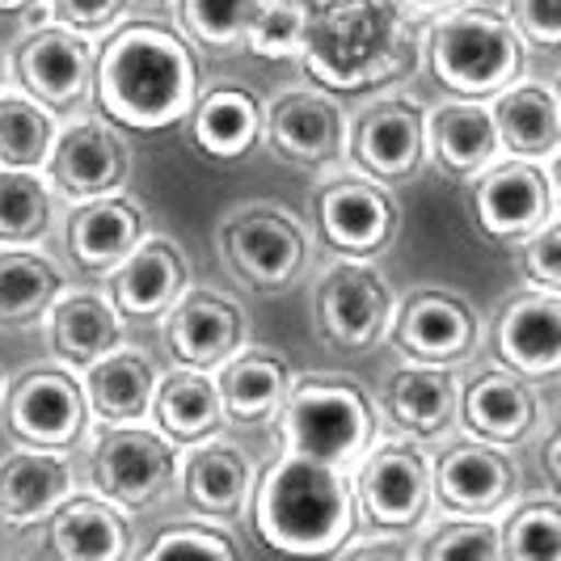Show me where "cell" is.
Returning a JSON list of instances; mask_svg holds the SVG:
<instances>
[{
	"mask_svg": "<svg viewBox=\"0 0 561 561\" xmlns=\"http://www.w3.org/2000/svg\"><path fill=\"white\" fill-rule=\"evenodd\" d=\"M359 473L351 478L355 494V524L389 528V533H419L435 506L431 490V456L410 439H389L359 456Z\"/></svg>",
	"mask_w": 561,
	"mask_h": 561,
	"instance_id": "obj_8",
	"label": "cell"
},
{
	"mask_svg": "<svg viewBox=\"0 0 561 561\" xmlns=\"http://www.w3.org/2000/svg\"><path fill=\"white\" fill-rule=\"evenodd\" d=\"M38 528L47 553L64 561H123L136 553L127 511L106 503L102 494H68Z\"/></svg>",
	"mask_w": 561,
	"mask_h": 561,
	"instance_id": "obj_25",
	"label": "cell"
},
{
	"mask_svg": "<svg viewBox=\"0 0 561 561\" xmlns=\"http://www.w3.org/2000/svg\"><path fill=\"white\" fill-rule=\"evenodd\" d=\"M198 98V59L191 38L157 18H123L93 47L98 114L127 131H169Z\"/></svg>",
	"mask_w": 561,
	"mask_h": 561,
	"instance_id": "obj_1",
	"label": "cell"
},
{
	"mask_svg": "<svg viewBox=\"0 0 561 561\" xmlns=\"http://www.w3.org/2000/svg\"><path fill=\"white\" fill-rule=\"evenodd\" d=\"M262 4L266 0H173V13L191 47L228 56V51H241V38L262 13Z\"/></svg>",
	"mask_w": 561,
	"mask_h": 561,
	"instance_id": "obj_36",
	"label": "cell"
},
{
	"mask_svg": "<svg viewBox=\"0 0 561 561\" xmlns=\"http://www.w3.org/2000/svg\"><path fill=\"white\" fill-rule=\"evenodd\" d=\"M503 148L485 98H456L426 114V161L451 182H469Z\"/></svg>",
	"mask_w": 561,
	"mask_h": 561,
	"instance_id": "obj_26",
	"label": "cell"
},
{
	"mask_svg": "<svg viewBox=\"0 0 561 561\" xmlns=\"http://www.w3.org/2000/svg\"><path fill=\"white\" fill-rule=\"evenodd\" d=\"M334 558L346 561H405L414 558V540L410 533H389V528H364V533L346 536L334 549Z\"/></svg>",
	"mask_w": 561,
	"mask_h": 561,
	"instance_id": "obj_46",
	"label": "cell"
},
{
	"mask_svg": "<svg viewBox=\"0 0 561 561\" xmlns=\"http://www.w3.org/2000/svg\"><path fill=\"white\" fill-rule=\"evenodd\" d=\"M47 342L64 364L84 367L123 342V317L102 291H59L47 305Z\"/></svg>",
	"mask_w": 561,
	"mask_h": 561,
	"instance_id": "obj_34",
	"label": "cell"
},
{
	"mask_svg": "<svg viewBox=\"0 0 561 561\" xmlns=\"http://www.w3.org/2000/svg\"><path fill=\"white\" fill-rule=\"evenodd\" d=\"M13 81L47 114H77L93 93V38L64 26H34L13 43Z\"/></svg>",
	"mask_w": 561,
	"mask_h": 561,
	"instance_id": "obj_13",
	"label": "cell"
},
{
	"mask_svg": "<svg viewBox=\"0 0 561 561\" xmlns=\"http://www.w3.org/2000/svg\"><path fill=\"white\" fill-rule=\"evenodd\" d=\"M460 385L448 364H401L385 376V414L414 439H439L456 426Z\"/></svg>",
	"mask_w": 561,
	"mask_h": 561,
	"instance_id": "obj_27",
	"label": "cell"
},
{
	"mask_svg": "<svg viewBox=\"0 0 561 561\" xmlns=\"http://www.w3.org/2000/svg\"><path fill=\"white\" fill-rule=\"evenodd\" d=\"M540 469H545V478H549V490H558V435H553V426H549V435H545Z\"/></svg>",
	"mask_w": 561,
	"mask_h": 561,
	"instance_id": "obj_48",
	"label": "cell"
},
{
	"mask_svg": "<svg viewBox=\"0 0 561 561\" xmlns=\"http://www.w3.org/2000/svg\"><path fill=\"white\" fill-rule=\"evenodd\" d=\"M271 422L279 431L283 456H305L337 469L355 465L376 439V405L367 389L334 371L291 376Z\"/></svg>",
	"mask_w": 561,
	"mask_h": 561,
	"instance_id": "obj_4",
	"label": "cell"
},
{
	"mask_svg": "<svg viewBox=\"0 0 561 561\" xmlns=\"http://www.w3.org/2000/svg\"><path fill=\"white\" fill-rule=\"evenodd\" d=\"M346 161L380 186H405L426 165V111L414 98H380L346 127Z\"/></svg>",
	"mask_w": 561,
	"mask_h": 561,
	"instance_id": "obj_12",
	"label": "cell"
},
{
	"mask_svg": "<svg viewBox=\"0 0 561 561\" xmlns=\"http://www.w3.org/2000/svg\"><path fill=\"white\" fill-rule=\"evenodd\" d=\"M144 561L157 558H216V561H241L245 549L216 524H165L161 533L140 549Z\"/></svg>",
	"mask_w": 561,
	"mask_h": 561,
	"instance_id": "obj_42",
	"label": "cell"
},
{
	"mask_svg": "<svg viewBox=\"0 0 561 561\" xmlns=\"http://www.w3.org/2000/svg\"><path fill=\"white\" fill-rule=\"evenodd\" d=\"M515 266L536 291H558L561 296V228L558 220H549L545 228H536L533 237L515 241Z\"/></svg>",
	"mask_w": 561,
	"mask_h": 561,
	"instance_id": "obj_43",
	"label": "cell"
},
{
	"mask_svg": "<svg viewBox=\"0 0 561 561\" xmlns=\"http://www.w3.org/2000/svg\"><path fill=\"white\" fill-rule=\"evenodd\" d=\"M351 114L330 89H291L271 111H262V136L271 152L300 169H325L346 161Z\"/></svg>",
	"mask_w": 561,
	"mask_h": 561,
	"instance_id": "obj_16",
	"label": "cell"
},
{
	"mask_svg": "<svg viewBox=\"0 0 561 561\" xmlns=\"http://www.w3.org/2000/svg\"><path fill=\"white\" fill-rule=\"evenodd\" d=\"M410 18H435V13H444V9H451V4H460V0H397Z\"/></svg>",
	"mask_w": 561,
	"mask_h": 561,
	"instance_id": "obj_47",
	"label": "cell"
},
{
	"mask_svg": "<svg viewBox=\"0 0 561 561\" xmlns=\"http://www.w3.org/2000/svg\"><path fill=\"white\" fill-rule=\"evenodd\" d=\"M291 385V367L275 346H241L216 367V393L232 426H266Z\"/></svg>",
	"mask_w": 561,
	"mask_h": 561,
	"instance_id": "obj_29",
	"label": "cell"
},
{
	"mask_svg": "<svg viewBox=\"0 0 561 561\" xmlns=\"http://www.w3.org/2000/svg\"><path fill=\"white\" fill-rule=\"evenodd\" d=\"M38 173L47 178V186L56 195L72 198V203L114 195L131 178V148L114 131V123L84 118V123H72L68 131H59L51 140Z\"/></svg>",
	"mask_w": 561,
	"mask_h": 561,
	"instance_id": "obj_17",
	"label": "cell"
},
{
	"mask_svg": "<svg viewBox=\"0 0 561 561\" xmlns=\"http://www.w3.org/2000/svg\"><path fill=\"white\" fill-rule=\"evenodd\" d=\"M81 389L93 422H144L157 389V367L144 351L118 342L84 364Z\"/></svg>",
	"mask_w": 561,
	"mask_h": 561,
	"instance_id": "obj_31",
	"label": "cell"
},
{
	"mask_svg": "<svg viewBox=\"0 0 561 561\" xmlns=\"http://www.w3.org/2000/svg\"><path fill=\"white\" fill-rule=\"evenodd\" d=\"M148 419L178 448H191L198 439H211L225 426V405L216 393V376L203 367H173L157 380Z\"/></svg>",
	"mask_w": 561,
	"mask_h": 561,
	"instance_id": "obj_33",
	"label": "cell"
},
{
	"mask_svg": "<svg viewBox=\"0 0 561 561\" xmlns=\"http://www.w3.org/2000/svg\"><path fill=\"white\" fill-rule=\"evenodd\" d=\"M393 317V291L367 257H337L312 287V325L337 351H371Z\"/></svg>",
	"mask_w": 561,
	"mask_h": 561,
	"instance_id": "obj_10",
	"label": "cell"
},
{
	"mask_svg": "<svg viewBox=\"0 0 561 561\" xmlns=\"http://www.w3.org/2000/svg\"><path fill=\"white\" fill-rule=\"evenodd\" d=\"M131 4H144V9H165L169 0H131Z\"/></svg>",
	"mask_w": 561,
	"mask_h": 561,
	"instance_id": "obj_50",
	"label": "cell"
},
{
	"mask_svg": "<svg viewBox=\"0 0 561 561\" xmlns=\"http://www.w3.org/2000/svg\"><path fill=\"white\" fill-rule=\"evenodd\" d=\"M506 22L536 56H553L561 47V0H506Z\"/></svg>",
	"mask_w": 561,
	"mask_h": 561,
	"instance_id": "obj_44",
	"label": "cell"
},
{
	"mask_svg": "<svg viewBox=\"0 0 561 561\" xmlns=\"http://www.w3.org/2000/svg\"><path fill=\"white\" fill-rule=\"evenodd\" d=\"M393 346L414 364H465L478 351V309L451 287H414L389 317Z\"/></svg>",
	"mask_w": 561,
	"mask_h": 561,
	"instance_id": "obj_14",
	"label": "cell"
},
{
	"mask_svg": "<svg viewBox=\"0 0 561 561\" xmlns=\"http://www.w3.org/2000/svg\"><path fill=\"white\" fill-rule=\"evenodd\" d=\"M431 490L435 503L451 515H499L515 499L519 473L499 444L469 435L431 456Z\"/></svg>",
	"mask_w": 561,
	"mask_h": 561,
	"instance_id": "obj_19",
	"label": "cell"
},
{
	"mask_svg": "<svg viewBox=\"0 0 561 561\" xmlns=\"http://www.w3.org/2000/svg\"><path fill=\"white\" fill-rule=\"evenodd\" d=\"M148 237V216L123 191L77 203L64 225V250L84 275H111L114 266Z\"/></svg>",
	"mask_w": 561,
	"mask_h": 561,
	"instance_id": "obj_22",
	"label": "cell"
},
{
	"mask_svg": "<svg viewBox=\"0 0 561 561\" xmlns=\"http://www.w3.org/2000/svg\"><path fill=\"white\" fill-rule=\"evenodd\" d=\"M161 321H165L161 334L173 364L203 367V371H216L232 351L245 346V334H250L245 309L237 300H228L216 287H191V283Z\"/></svg>",
	"mask_w": 561,
	"mask_h": 561,
	"instance_id": "obj_18",
	"label": "cell"
},
{
	"mask_svg": "<svg viewBox=\"0 0 561 561\" xmlns=\"http://www.w3.org/2000/svg\"><path fill=\"white\" fill-rule=\"evenodd\" d=\"M56 140V123L26 93L0 98V165L43 169V157Z\"/></svg>",
	"mask_w": 561,
	"mask_h": 561,
	"instance_id": "obj_38",
	"label": "cell"
},
{
	"mask_svg": "<svg viewBox=\"0 0 561 561\" xmlns=\"http://www.w3.org/2000/svg\"><path fill=\"white\" fill-rule=\"evenodd\" d=\"M422 30V64L431 81L456 98H494L499 89L519 81L524 43L506 22V13L485 4H451L426 18Z\"/></svg>",
	"mask_w": 561,
	"mask_h": 561,
	"instance_id": "obj_5",
	"label": "cell"
},
{
	"mask_svg": "<svg viewBox=\"0 0 561 561\" xmlns=\"http://www.w3.org/2000/svg\"><path fill=\"white\" fill-rule=\"evenodd\" d=\"M499 364L528 376L533 385H553L561 371V296L528 291L511 300L494 325Z\"/></svg>",
	"mask_w": 561,
	"mask_h": 561,
	"instance_id": "obj_23",
	"label": "cell"
},
{
	"mask_svg": "<svg viewBox=\"0 0 561 561\" xmlns=\"http://www.w3.org/2000/svg\"><path fill=\"white\" fill-rule=\"evenodd\" d=\"M0 81H4V56H0Z\"/></svg>",
	"mask_w": 561,
	"mask_h": 561,
	"instance_id": "obj_51",
	"label": "cell"
},
{
	"mask_svg": "<svg viewBox=\"0 0 561 561\" xmlns=\"http://www.w3.org/2000/svg\"><path fill=\"white\" fill-rule=\"evenodd\" d=\"M0 393H4V371H0Z\"/></svg>",
	"mask_w": 561,
	"mask_h": 561,
	"instance_id": "obj_52",
	"label": "cell"
},
{
	"mask_svg": "<svg viewBox=\"0 0 561 561\" xmlns=\"http://www.w3.org/2000/svg\"><path fill=\"white\" fill-rule=\"evenodd\" d=\"M469 211L485 241L515 245L553 220V178L528 157H494L469 178Z\"/></svg>",
	"mask_w": 561,
	"mask_h": 561,
	"instance_id": "obj_11",
	"label": "cell"
},
{
	"mask_svg": "<svg viewBox=\"0 0 561 561\" xmlns=\"http://www.w3.org/2000/svg\"><path fill=\"white\" fill-rule=\"evenodd\" d=\"M300 64L330 93H376L410 81L422 26L397 0H312Z\"/></svg>",
	"mask_w": 561,
	"mask_h": 561,
	"instance_id": "obj_2",
	"label": "cell"
},
{
	"mask_svg": "<svg viewBox=\"0 0 561 561\" xmlns=\"http://www.w3.org/2000/svg\"><path fill=\"white\" fill-rule=\"evenodd\" d=\"M43 9L56 26L72 30L81 38H102L131 13V0H43Z\"/></svg>",
	"mask_w": 561,
	"mask_h": 561,
	"instance_id": "obj_45",
	"label": "cell"
},
{
	"mask_svg": "<svg viewBox=\"0 0 561 561\" xmlns=\"http://www.w3.org/2000/svg\"><path fill=\"white\" fill-rule=\"evenodd\" d=\"M389 191L393 186H380L371 178H334L317 186L312 220L321 241L337 257H376L389 250L401 225V207Z\"/></svg>",
	"mask_w": 561,
	"mask_h": 561,
	"instance_id": "obj_15",
	"label": "cell"
},
{
	"mask_svg": "<svg viewBox=\"0 0 561 561\" xmlns=\"http://www.w3.org/2000/svg\"><path fill=\"white\" fill-rule=\"evenodd\" d=\"M51 186L38 169L0 165V245H30L47 237Z\"/></svg>",
	"mask_w": 561,
	"mask_h": 561,
	"instance_id": "obj_37",
	"label": "cell"
},
{
	"mask_svg": "<svg viewBox=\"0 0 561 561\" xmlns=\"http://www.w3.org/2000/svg\"><path fill=\"white\" fill-rule=\"evenodd\" d=\"M253 536L287 558H334L355 533L351 473L337 465L279 456L250 485Z\"/></svg>",
	"mask_w": 561,
	"mask_h": 561,
	"instance_id": "obj_3",
	"label": "cell"
},
{
	"mask_svg": "<svg viewBox=\"0 0 561 561\" xmlns=\"http://www.w3.org/2000/svg\"><path fill=\"white\" fill-rule=\"evenodd\" d=\"M182 123L198 157L232 165V161H245L262 140V102L250 84L220 81L211 89H198L195 106Z\"/></svg>",
	"mask_w": 561,
	"mask_h": 561,
	"instance_id": "obj_24",
	"label": "cell"
},
{
	"mask_svg": "<svg viewBox=\"0 0 561 561\" xmlns=\"http://www.w3.org/2000/svg\"><path fill=\"white\" fill-rule=\"evenodd\" d=\"M414 558L499 561L503 558V536L494 528V515H460V519H444L431 533H422V540H414Z\"/></svg>",
	"mask_w": 561,
	"mask_h": 561,
	"instance_id": "obj_40",
	"label": "cell"
},
{
	"mask_svg": "<svg viewBox=\"0 0 561 561\" xmlns=\"http://www.w3.org/2000/svg\"><path fill=\"white\" fill-rule=\"evenodd\" d=\"M490 114L506 157L549 161L561 148V106L549 81H511L494 93Z\"/></svg>",
	"mask_w": 561,
	"mask_h": 561,
	"instance_id": "obj_32",
	"label": "cell"
},
{
	"mask_svg": "<svg viewBox=\"0 0 561 561\" xmlns=\"http://www.w3.org/2000/svg\"><path fill=\"white\" fill-rule=\"evenodd\" d=\"M305 22H309V4L300 0H266L262 13L253 18V26L241 38V51L257 59H300L305 51Z\"/></svg>",
	"mask_w": 561,
	"mask_h": 561,
	"instance_id": "obj_41",
	"label": "cell"
},
{
	"mask_svg": "<svg viewBox=\"0 0 561 561\" xmlns=\"http://www.w3.org/2000/svg\"><path fill=\"white\" fill-rule=\"evenodd\" d=\"M0 419L18 448L68 451L81 444L89 426L81 380L68 367H34L22 371L0 393Z\"/></svg>",
	"mask_w": 561,
	"mask_h": 561,
	"instance_id": "obj_9",
	"label": "cell"
},
{
	"mask_svg": "<svg viewBox=\"0 0 561 561\" xmlns=\"http://www.w3.org/2000/svg\"><path fill=\"white\" fill-rule=\"evenodd\" d=\"M216 245L228 271L253 291H283L309 266V232L279 203H245L220 220Z\"/></svg>",
	"mask_w": 561,
	"mask_h": 561,
	"instance_id": "obj_7",
	"label": "cell"
},
{
	"mask_svg": "<svg viewBox=\"0 0 561 561\" xmlns=\"http://www.w3.org/2000/svg\"><path fill=\"white\" fill-rule=\"evenodd\" d=\"M506 561H558L561 558V506L553 494L528 499L499 528Z\"/></svg>",
	"mask_w": 561,
	"mask_h": 561,
	"instance_id": "obj_39",
	"label": "cell"
},
{
	"mask_svg": "<svg viewBox=\"0 0 561 561\" xmlns=\"http://www.w3.org/2000/svg\"><path fill=\"white\" fill-rule=\"evenodd\" d=\"M178 460V444L165 439L157 426L102 422L89 451V481L118 511H148L173 490Z\"/></svg>",
	"mask_w": 561,
	"mask_h": 561,
	"instance_id": "obj_6",
	"label": "cell"
},
{
	"mask_svg": "<svg viewBox=\"0 0 561 561\" xmlns=\"http://www.w3.org/2000/svg\"><path fill=\"white\" fill-rule=\"evenodd\" d=\"M59 291H64V271L47 253L26 245L0 250V330L38 321Z\"/></svg>",
	"mask_w": 561,
	"mask_h": 561,
	"instance_id": "obj_35",
	"label": "cell"
},
{
	"mask_svg": "<svg viewBox=\"0 0 561 561\" xmlns=\"http://www.w3.org/2000/svg\"><path fill=\"white\" fill-rule=\"evenodd\" d=\"M186 283H191V266L182 245L148 232L106 275V296L123 321H157L186 291Z\"/></svg>",
	"mask_w": 561,
	"mask_h": 561,
	"instance_id": "obj_21",
	"label": "cell"
},
{
	"mask_svg": "<svg viewBox=\"0 0 561 561\" xmlns=\"http://www.w3.org/2000/svg\"><path fill=\"white\" fill-rule=\"evenodd\" d=\"M300 4H312V0H300Z\"/></svg>",
	"mask_w": 561,
	"mask_h": 561,
	"instance_id": "obj_53",
	"label": "cell"
},
{
	"mask_svg": "<svg viewBox=\"0 0 561 561\" xmlns=\"http://www.w3.org/2000/svg\"><path fill=\"white\" fill-rule=\"evenodd\" d=\"M178 481L186 503L207 519H237L250 503L253 460L237 444L225 439H198L191 444V456L178 460Z\"/></svg>",
	"mask_w": 561,
	"mask_h": 561,
	"instance_id": "obj_28",
	"label": "cell"
},
{
	"mask_svg": "<svg viewBox=\"0 0 561 561\" xmlns=\"http://www.w3.org/2000/svg\"><path fill=\"white\" fill-rule=\"evenodd\" d=\"M456 422H465V431L485 444H524L533 439L536 422H540V397L528 376L511 371V367H481L465 380Z\"/></svg>",
	"mask_w": 561,
	"mask_h": 561,
	"instance_id": "obj_20",
	"label": "cell"
},
{
	"mask_svg": "<svg viewBox=\"0 0 561 561\" xmlns=\"http://www.w3.org/2000/svg\"><path fill=\"white\" fill-rule=\"evenodd\" d=\"M72 494V465L64 451L18 448L0 465V524L38 528Z\"/></svg>",
	"mask_w": 561,
	"mask_h": 561,
	"instance_id": "obj_30",
	"label": "cell"
},
{
	"mask_svg": "<svg viewBox=\"0 0 561 561\" xmlns=\"http://www.w3.org/2000/svg\"><path fill=\"white\" fill-rule=\"evenodd\" d=\"M43 0H0V18H34Z\"/></svg>",
	"mask_w": 561,
	"mask_h": 561,
	"instance_id": "obj_49",
	"label": "cell"
}]
</instances>
